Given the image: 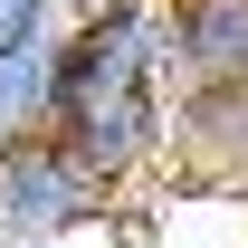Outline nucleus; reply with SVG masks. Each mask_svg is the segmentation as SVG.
Instances as JSON below:
<instances>
[{
  "instance_id": "nucleus-1",
  "label": "nucleus",
  "mask_w": 248,
  "mask_h": 248,
  "mask_svg": "<svg viewBox=\"0 0 248 248\" xmlns=\"http://www.w3.org/2000/svg\"><path fill=\"white\" fill-rule=\"evenodd\" d=\"M172 115H182V29H172V0H105L77 29L58 143L105 191H134V182H153L172 162Z\"/></svg>"
},
{
  "instance_id": "nucleus-2",
  "label": "nucleus",
  "mask_w": 248,
  "mask_h": 248,
  "mask_svg": "<svg viewBox=\"0 0 248 248\" xmlns=\"http://www.w3.org/2000/svg\"><path fill=\"white\" fill-rule=\"evenodd\" d=\"M105 210H115V191L95 182L58 134L10 143V162H0V248H48V239H67V229L105 219Z\"/></svg>"
},
{
  "instance_id": "nucleus-3",
  "label": "nucleus",
  "mask_w": 248,
  "mask_h": 248,
  "mask_svg": "<svg viewBox=\"0 0 248 248\" xmlns=\"http://www.w3.org/2000/svg\"><path fill=\"white\" fill-rule=\"evenodd\" d=\"M67 67H77V19H38L19 48H0V134L38 143L67 115Z\"/></svg>"
},
{
  "instance_id": "nucleus-4",
  "label": "nucleus",
  "mask_w": 248,
  "mask_h": 248,
  "mask_svg": "<svg viewBox=\"0 0 248 248\" xmlns=\"http://www.w3.org/2000/svg\"><path fill=\"white\" fill-rule=\"evenodd\" d=\"M172 172L191 191H248V86H191L182 95Z\"/></svg>"
},
{
  "instance_id": "nucleus-5",
  "label": "nucleus",
  "mask_w": 248,
  "mask_h": 248,
  "mask_svg": "<svg viewBox=\"0 0 248 248\" xmlns=\"http://www.w3.org/2000/svg\"><path fill=\"white\" fill-rule=\"evenodd\" d=\"M172 29H182V95L248 86V0H172Z\"/></svg>"
},
{
  "instance_id": "nucleus-6",
  "label": "nucleus",
  "mask_w": 248,
  "mask_h": 248,
  "mask_svg": "<svg viewBox=\"0 0 248 248\" xmlns=\"http://www.w3.org/2000/svg\"><path fill=\"white\" fill-rule=\"evenodd\" d=\"M38 19H58V0H0V48H19Z\"/></svg>"
},
{
  "instance_id": "nucleus-7",
  "label": "nucleus",
  "mask_w": 248,
  "mask_h": 248,
  "mask_svg": "<svg viewBox=\"0 0 248 248\" xmlns=\"http://www.w3.org/2000/svg\"><path fill=\"white\" fill-rule=\"evenodd\" d=\"M0 162H10V134H0Z\"/></svg>"
}]
</instances>
